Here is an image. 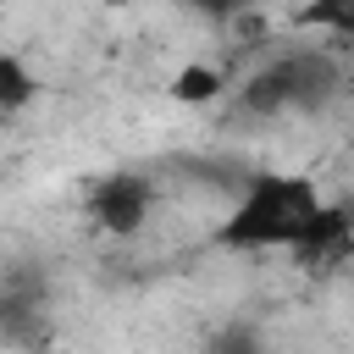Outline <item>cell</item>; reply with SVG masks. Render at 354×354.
<instances>
[{"label":"cell","instance_id":"obj_1","mask_svg":"<svg viewBox=\"0 0 354 354\" xmlns=\"http://www.w3.org/2000/svg\"><path fill=\"white\" fill-rule=\"evenodd\" d=\"M315 210H321V188L310 177H299V171H260V177H249V188L232 205V216L216 227V249H238V254L293 249Z\"/></svg>","mask_w":354,"mask_h":354},{"label":"cell","instance_id":"obj_2","mask_svg":"<svg viewBox=\"0 0 354 354\" xmlns=\"http://www.w3.org/2000/svg\"><path fill=\"white\" fill-rule=\"evenodd\" d=\"M155 210V183L144 171H111L88 188V221L105 238H133Z\"/></svg>","mask_w":354,"mask_h":354},{"label":"cell","instance_id":"obj_3","mask_svg":"<svg viewBox=\"0 0 354 354\" xmlns=\"http://www.w3.org/2000/svg\"><path fill=\"white\" fill-rule=\"evenodd\" d=\"M304 271H332V266H343L348 260V205H326L321 199V210L310 216V227H304V238L288 249Z\"/></svg>","mask_w":354,"mask_h":354},{"label":"cell","instance_id":"obj_4","mask_svg":"<svg viewBox=\"0 0 354 354\" xmlns=\"http://www.w3.org/2000/svg\"><path fill=\"white\" fill-rule=\"evenodd\" d=\"M282 72H288V111H321L343 88V72H337V61L326 50L282 55Z\"/></svg>","mask_w":354,"mask_h":354},{"label":"cell","instance_id":"obj_5","mask_svg":"<svg viewBox=\"0 0 354 354\" xmlns=\"http://www.w3.org/2000/svg\"><path fill=\"white\" fill-rule=\"evenodd\" d=\"M39 94H44L39 72H33V66H28L17 50H6V44H0V116H11V111H28Z\"/></svg>","mask_w":354,"mask_h":354},{"label":"cell","instance_id":"obj_6","mask_svg":"<svg viewBox=\"0 0 354 354\" xmlns=\"http://www.w3.org/2000/svg\"><path fill=\"white\" fill-rule=\"evenodd\" d=\"M243 111H249V116H282V111H288V72H282V61L260 66V72L243 83Z\"/></svg>","mask_w":354,"mask_h":354},{"label":"cell","instance_id":"obj_7","mask_svg":"<svg viewBox=\"0 0 354 354\" xmlns=\"http://www.w3.org/2000/svg\"><path fill=\"white\" fill-rule=\"evenodd\" d=\"M221 88H227V83H221V72H216L210 61H188V66H177V77H171V100H177V105H210Z\"/></svg>","mask_w":354,"mask_h":354},{"label":"cell","instance_id":"obj_8","mask_svg":"<svg viewBox=\"0 0 354 354\" xmlns=\"http://www.w3.org/2000/svg\"><path fill=\"white\" fill-rule=\"evenodd\" d=\"M205 354H266V337H260L254 321H227V326L210 332Z\"/></svg>","mask_w":354,"mask_h":354},{"label":"cell","instance_id":"obj_9","mask_svg":"<svg viewBox=\"0 0 354 354\" xmlns=\"http://www.w3.org/2000/svg\"><path fill=\"white\" fill-rule=\"evenodd\" d=\"M299 22H304V28H326V33L348 39V33H354V0H310V6L299 11Z\"/></svg>","mask_w":354,"mask_h":354},{"label":"cell","instance_id":"obj_10","mask_svg":"<svg viewBox=\"0 0 354 354\" xmlns=\"http://www.w3.org/2000/svg\"><path fill=\"white\" fill-rule=\"evenodd\" d=\"M177 6H188V11H199V17H238V11H249L254 0H177Z\"/></svg>","mask_w":354,"mask_h":354},{"label":"cell","instance_id":"obj_11","mask_svg":"<svg viewBox=\"0 0 354 354\" xmlns=\"http://www.w3.org/2000/svg\"><path fill=\"white\" fill-rule=\"evenodd\" d=\"M28 354H50V348H28Z\"/></svg>","mask_w":354,"mask_h":354}]
</instances>
